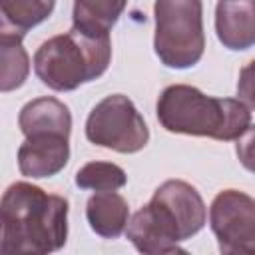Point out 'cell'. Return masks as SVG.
<instances>
[{"label": "cell", "mask_w": 255, "mask_h": 255, "mask_svg": "<svg viewBox=\"0 0 255 255\" xmlns=\"http://www.w3.org/2000/svg\"><path fill=\"white\" fill-rule=\"evenodd\" d=\"M68 209L66 197L46 193L34 183L8 185L0 201V251L46 255L62 249L68 239Z\"/></svg>", "instance_id": "obj_1"}, {"label": "cell", "mask_w": 255, "mask_h": 255, "mask_svg": "<svg viewBox=\"0 0 255 255\" xmlns=\"http://www.w3.org/2000/svg\"><path fill=\"white\" fill-rule=\"evenodd\" d=\"M157 122L171 133L237 139L251 126L249 108L233 98H213L187 84L167 86L155 106Z\"/></svg>", "instance_id": "obj_2"}, {"label": "cell", "mask_w": 255, "mask_h": 255, "mask_svg": "<svg viewBox=\"0 0 255 255\" xmlns=\"http://www.w3.org/2000/svg\"><path fill=\"white\" fill-rule=\"evenodd\" d=\"M110 60V34L88 36L72 28L42 42L32 64L44 86L54 92H72L86 82L98 80L108 70Z\"/></svg>", "instance_id": "obj_3"}, {"label": "cell", "mask_w": 255, "mask_h": 255, "mask_svg": "<svg viewBox=\"0 0 255 255\" xmlns=\"http://www.w3.org/2000/svg\"><path fill=\"white\" fill-rule=\"evenodd\" d=\"M153 50L173 70L193 68L205 50L201 0H155Z\"/></svg>", "instance_id": "obj_4"}, {"label": "cell", "mask_w": 255, "mask_h": 255, "mask_svg": "<svg viewBox=\"0 0 255 255\" xmlns=\"http://www.w3.org/2000/svg\"><path fill=\"white\" fill-rule=\"evenodd\" d=\"M86 137L118 153H135L149 141V129L128 96L112 94L98 102L86 120Z\"/></svg>", "instance_id": "obj_5"}, {"label": "cell", "mask_w": 255, "mask_h": 255, "mask_svg": "<svg viewBox=\"0 0 255 255\" xmlns=\"http://www.w3.org/2000/svg\"><path fill=\"white\" fill-rule=\"evenodd\" d=\"M209 227L223 255H255V199L247 193L219 191L209 205Z\"/></svg>", "instance_id": "obj_6"}, {"label": "cell", "mask_w": 255, "mask_h": 255, "mask_svg": "<svg viewBox=\"0 0 255 255\" xmlns=\"http://www.w3.org/2000/svg\"><path fill=\"white\" fill-rule=\"evenodd\" d=\"M126 237L139 253L145 255L183 251L179 247L181 235L173 215L155 199H149V203L131 215L126 227Z\"/></svg>", "instance_id": "obj_7"}, {"label": "cell", "mask_w": 255, "mask_h": 255, "mask_svg": "<svg viewBox=\"0 0 255 255\" xmlns=\"http://www.w3.org/2000/svg\"><path fill=\"white\" fill-rule=\"evenodd\" d=\"M151 199L159 201L175 219L179 227L181 241L199 233L207 219V209L199 191L183 181V179H167L163 181L151 195Z\"/></svg>", "instance_id": "obj_8"}, {"label": "cell", "mask_w": 255, "mask_h": 255, "mask_svg": "<svg viewBox=\"0 0 255 255\" xmlns=\"http://www.w3.org/2000/svg\"><path fill=\"white\" fill-rule=\"evenodd\" d=\"M70 159V137L32 135L18 147V169L22 175L40 179L60 173Z\"/></svg>", "instance_id": "obj_9"}, {"label": "cell", "mask_w": 255, "mask_h": 255, "mask_svg": "<svg viewBox=\"0 0 255 255\" xmlns=\"http://www.w3.org/2000/svg\"><path fill=\"white\" fill-rule=\"evenodd\" d=\"M215 32L227 50L237 52L255 46V0H219Z\"/></svg>", "instance_id": "obj_10"}, {"label": "cell", "mask_w": 255, "mask_h": 255, "mask_svg": "<svg viewBox=\"0 0 255 255\" xmlns=\"http://www.w3.org/2000/svg\"><path fill=\"white\" fill-rule=\"evenodd\" d=\"M20 131L26 137L32 135H64L70 137L72 114L68 106L56 98H36L28 102L18 114Z\"/></svg>", "instance_id": "obj_11"}, {"label": "cell", "mask_w": 255, "mask_h": 255, "mask_svg": "<svg viewBox=\"0 0 255 255\" xmlns=\"http://www.w3.org/2000/svg\"><path fill=\"white\" fill-rule=\"evenodd\" d=\"M86 219L92 231L104 239L120 237L129 221V207L116 191H96L86 203Z\"/></svg>", "instance_id": "obj_12"}, {"label": "cell", "mask_w": 255, "mask_h": 255, "mask_svg": "<svg viewBox=\"0 0 255 255\" xmlns=\"http://www.w3.org/2000/svg\"><path fill=\"white\" fill-rule=\"evenodd\" d=\"M128 0H76L72 22L74 28L88 36H106L120 20Z\"/></svg>", "instance_id": "obj_13"}, {"label": "cell", "mask_w": 255, "mask_h": 255, "mask_svg": "<svg viewBox=\"0 0 255 255\" xmlns=\"http://www.w3.org/2000/svg\"><path fill=\"white\" fill-rule=\"evenodd\" d=\"M56 0H0V32L26 36V32L50 18Z\"/></svg>", "instance_id": "obj_14"}, {"label": "cell", "mask_w": 255, "mask_h": 255, "mask_svg": "<svg viewBox=\"0 0 255 255\" xmlns=\"http://www.w3.org/2000/svg\"><path fill=\"white\" fill-rule=\"evenodd\" d=\"M30 72V58L22 46V36L0 32V90L20 88Z\"/></svg>", "instance_id": "obj_15"}, {"label": "cell", "mask_w": 255, "mask_h": 255, "mask_svg": "<svg viewBox=\"0 0 255 255\" xmlns=\"http://www.w3.org/2000/svg\"><path fill=\"white\" fill-rule=\"evenodd\" d=\"M126 171L112 161H90L76 171V185L94 191H118L126 185Z\"/></svg>", "instance_id": "obj_16"}, {"label": "cell", "mask_w": 255, "mask_h": 255, "mask_svg": "<svg viewBox=\"0 0 255 255\" xmlns=\"http://www.w3.org/2000/svg\"><path fill=\"white\" fill-rule=\"evenodd\" d=\"M237 100L255 112V60L245 64L237 80Z\"/></svg>", "instance_id": "obj_17"}, {"label": "cell", "mask_w": 255, "mask_h": 255, "mask_svg": "<svg viewBox=\"0 0 255 255\" xmlns=\"http://www.w3.org/2000/svg\"><path fill=\"white\" fill-rule=\"evenodd\" d=\"M235 141V153L239 163L247 171L255 173V126H249Z\"/></svg>", "instance_id": "obj_18"}]
</instances>
